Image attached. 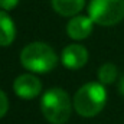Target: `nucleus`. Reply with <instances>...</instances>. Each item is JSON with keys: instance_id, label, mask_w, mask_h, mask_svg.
<instances>
[{"instance_id": "nucleus-1", "label": "nucleus", "mask_w": 124, "mask_h": 124, "mask_svg": "<svg viewBox=\"0 0 124 124\" xmlns=\"http://www.w3.org/2000/svg\"><path fill=\"white\" fill-rule=\"evenodd\" d=\"M20 63L33 74H48L58 65V55L45 42L28 43L20 52Z\"/></svg>"}, {"instance_id": "nucleus-2", "label": "nucleus", "mask_w": 124, "mask_h": 124, "mask_svg": "<svg viewBox=\"0 0 124 124\" xmlns=\"http://www.w3.org/2000/svg\"><path fill=\"white\" fill-rule=\"evenodd\" d=\"M107 102V91L101 82H87L74 95V110L85 118L95 117Z\"/></svg>"}, {"instance_id": "nucleus-3", "label": "nucleus", "mask_w": 124, "mask_h": 124, "mask_svg": "<svg viewBox=\"0 0 124 124\" xmlns=\"http://www.w3.org/2000/svg\"><path fill=\"white\" fill-rule=\"evenodd\" d=\"M40 111L52 124L66 123L72 113V101L65 90L51 88L40 98Z\"/></svg>"}, {"instance_id": "nucleus-4", "label": "nucleus", "mask_w": 124, "mask_h": 124, "mask_svg": "<svg viewBox=\"0 0 124 124\" xmlns=\"http://www.w3.org/2000/svg\"><path fill=\"white\" fill-rule=\"evenodd\" d=\"M88 16L95 25L114 26L124 19V0H91Z\"/></svg>"}, {"instance_id": "nucleus-5", "label": "nucleus", "mask_w": 124, "mask_h": 124, "mask_svg": "<svg viewBox=\"0 0 124 124\" xmlns=\"http://www.w3.org/2000/svg\"><path fill=\"white\" fill-rule=\"evenodd\" d=\"M13 91L23 100H33L42 93V82L32 74H22L13 81Z\"/></svg>"}, {"instance_id": "nucleus-6", "label": "nucleus", "mask_w": 124, "mask_h": 124, "mask_svg": "<svg viewBox=\"0 0 124 124\" xmlns=\"http://www.w3.org/2000/svg\"><path fill=\"white\" fill-rule=\"evenodd\" d=\"M61 61L66 69H81L88 62V51L79 43L66 45L62 49Z\"/></svg>"}, {"instance_id": "nucleus-7", "label": "nucleus", "mask_w": 124, "mask_h": 124, "mask_svg": "<svg viewBox=\"0 0 124 124\" xmlns=\"http://www.w3.org/2000/svg\"><path fill=\"white\" fill-rule=\"evenodd\" d=\"M94 25L95 23L90 16L77 15V16H72L66 23V33L74 40H84L91 35Z\"/></svg>"}, {"instance_id": "nucleus-8", "label": "nucleus", "mask_w": 124, "mask_h": 124, "mask_svg": "<svg viewBox=\"0 0 124 124\" xmlns=\"http://www.w3.org/2000/svg\"><path fill=\"white\" fill-rule=\"evenodd\" d=\"M52 9L65 17H72L79 15L85 6V0H51Z\"/></svg>"}, {"instance_id": "nucleus-9", "label": "nucleus", "mask_w": 124, "mask_h": 124, "mask_svg": "<svg viewBox=\"0 0 124 124\" xmlns=\"http://www.w3.org/2000/svg\"><path fill=\"white\" fill-rule=\"evenodd\" d=\"M15 38H16V28L13 19L7 15V12L0 10V46L12 45Z\"/></svg>"}, {"instance_id": "nucleus-10", "label": "nucleus", "mask_w": 124, "mask_h": 124, "mask_svg": "<svg viewBox=\"0 0 124 124\" xmlns=\"http://www.w3.org/2000/svg\"><path fill=\"white\" fill-rule=\"evenodd\" d=\"M98 82H101L102 85H110L113 84L117 77H118V71H117V66L111 62H107V63H102L98 69Z\"/></svg>"}, {"instance_id": "nucleus-11", "label": "nucleus", "mask_w": 124, "mask_h": 124, "mask_svg": "<svg viewBox=\"0 0 124 124\" xmlns=\"http://www.w3.org/2000/svg\"><path fill=\"white\" fill-rule=\"evenodd\" d=\"M7 110H9V100H7V95L4 94V91L0 90V118H3V117L7 114Z\"/></svg>"}, {"instance_id": "nucleus-12", "label": "nucleus", "mask_w": 124, "mask_h": 124, "mask_svg": "<svg viewBox=\"0 0 124 124\" xmlns=\"http://www.w3.org/2000/svg\"><path fill=\"white\" fill-rule=\"evenodd\" d=\"M19 1L20 0H0V10H4V12L13 10L19 4Z\"/></svg>"}, {"instance_id": "nucleus-13", "label": "nucleus", "mask_w": 124, "mask_h": 124, "mask_svg": "<svg viewBox=\"0 0 124 124\" xmlns=\"http://www.w3.org/2000/svg\"><path fill=\"white\" fill-rule=\"evenodd\" d=\"M118 93L124 97V75L120 78V81H118Z\"/></svg>"}]
</instances>
